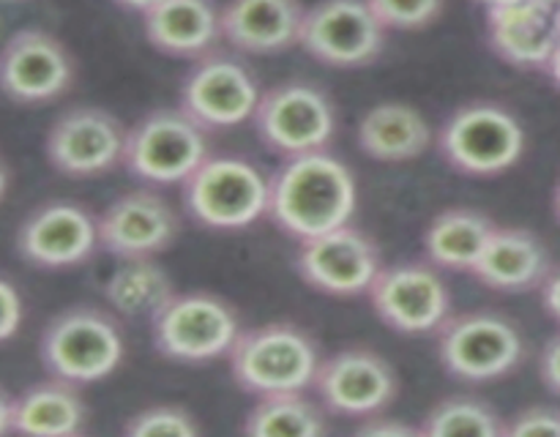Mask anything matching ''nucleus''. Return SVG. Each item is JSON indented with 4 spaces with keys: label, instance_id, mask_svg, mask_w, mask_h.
Listing matches in <instances>:
<instances>
[{
    "label": "nucleus",
    "instance_id": "b1692460",
    "mask_svg": "<svg viewBox=\"0 0 560 437\" xmlns=\"http://www.w3.org/2000/svg\"><path fill=\"white\" fill-rule=\"evenodd\" d=\"M88 402L80 386L60 377L33 382L11 402V432L31 437H74L88 426Z\"/></svg>",
    "mask_w": 560,
    "mask_h": 437
},
{
    "label": "nucleus",
    "instance_id": "f3484780",
    "mask_svg": "<svg viewBox=\"0 0 560 437\" xmlns=\"http://www.w3.org/2000/svg\"><path fill=\"white\" fill-rule=\"evenodd\" d=\"M16 255L33 268L66 271L91 260L98 249V216L71 200H49L22 218L14 235Z\"/></svg>",
    "mask_w": 560,
    "mask_h": 437
},
{
    "label": "nucleus",
    "instance_id": "4468645a",
    "mask_svg": "<svg viewBox=\"0 0 560 437\" xmlns=\"http://www.w3.org/2000/svg\"><path fill=\"white\" fill-rule=\"evenodd\" d=\"M386 33L366 0H317L304 11L299 47L328 69H364L383 55Z\"/></svg>",
    "mask_w": 560,
    "mask_h": 437
},
{
    "label": "nucleus",
    "instance_id": "0eeeda50",
    "mask_svg": "<svg viewBox=\"0 0 560 437\" xmlns=\"http://www.w3.org/2000/svg\"><path fill=\"white\" fill-rule=\"evenodd\" d=\"M244 331L233 304L213 293H175L151 317L153 347L175 364H211L228 358Z\"/></svg>",
    "mask_w": 560,
    "mask_h": 437
},
{
    "label": "nucleus",
    "instance_id": "a211bd4d",
    "mask_svg": "<svg viewBox=\"0 0 560 437\" xmlns=\"http://www.w3.org/2000/svg\"><path fill=\"white\" fill-rule=\"evenodd\" d=\"M180 233V218L167 197L156 189H135L120 194L98 216V240L102 249L126 260V257H156L175 244Z\"/></svg>",
    "mask_w": 560,
    "mask_h": 437
},
{
    "label": "nucleus",
    "instance_id": "4c0bfd02",
    "mask_svg": "<svg viewBox=\"0 0 560 437\" xmlns=\"http://www.w3.org/2000/svg\"><path fill=\"white\" fill-rule=\"evenodd\" d=\"M545 71H547V74H550V80H552V82H556V85L560 87V38H558L556 49H552L550 60H547Z\"/></svg>",
    "mask_w": 560,
    "mask_h": 437
},
{
    "label": "nucleus",
    "instance_id": "e433bc0d",
    "mask_svg": "<svg viewBox=\"0 0 560 437\" xmlns=\"http://www.w3.org/2000/svg\"><path fill=\"white\" fill-rule=\"evenodd\" d=\"M115 5H118V9H124V11H131V14H148V11L151 9H156L159 3H162V0H113Z\"/></svg>",
    "mask_w": 560,
    "mask_h": 437
},
{
    "label": "nucleus",
    "instance_id": "20e7f679",
    "mask_svg": "<svg viewBox=\"0 0 560 437\" xmlns=\"http://www.w3.org/2000/svg\"><path fill=\"white\" fill-rule=\"evenodd\" d=\"M435 145L454 173L495 178L523 158L525 126L503 104L468 102L443 120Z\"/></svg>",
    "mask_w": 560,
    "mask_h": 437
},
{
    "label": "nucleus",
    "instance_id": "393cba45",
    "mask_svg": "<svg viewBox=\"0 0 560 437\" xmlns=\"http://www.w3.org/2000/svg\"><path fill=\"white\" fill-rule=\"evenodd\" d=\"M495 222L476 208H446L424 229V257L441 271L470 273Z\"/></svg>",
    "mask_w": 560,
    "mask_h": 437
},
{
    "label": "nucleus",
    "instance_id": "7c9ffc66",
    "mask_svg": "<svg viewBox=\"0 0 560 437\" xmlns=\"http://www.w3.org/2000/svg\"><path fill=\"white\" fill-rule=\"evenodd\" d=\"M509 437H560V410L528 408L503 424Z\"/></svg>",
    "mask_w": 560,
    "mask_h": 437
},
{
    "label": "nucleus",
    "instance_id": "473e14b6",
    "mask_svg": "<svg viewBox=\"0 0 560 437\" xmlns=\"http://www.w3.org/2000/svg\"><path fill=\"white\" fill-rule=\"evenodd\" d=\"M359 435H375V437H413L421 435L419 426L402 424V421H388L386 413L370 415V418L361 421Z\"/></svg>",
    "mask_w": 560,
    "mask_h": 437
},
{
    "label": "nucleus",
    "instance_id": "39448f33",
    "mask_svg": "<svg viewBox=\"0 0 560 437\" xmlns=\"http://www.w3.org/2000/svg\"><path fill=\"white\" fill-rule=\"evenodd\" d=\"M191 222L217 233H235L268 213V175L233 153H211L180 184Z\"/></svg>",
    "mask_w": 560,
    "mask_h": 437
},
{
    "label": "nucleus",
    "instance_id": "c756f323",
    "mask_svg": "<svg viewBox=\"0 0 560 437\" xmlns=\"http://www.w3.org/2000/svg\"><path fill=\"white\" fill-rule=\"evenodd\" d=\"M386 31H424L441 20L446 0H366Z\"/></svg>",
    "mask_w": 560,
    "mask_h": 437
},
{
    "label": "nucleus",
    "instance_id": "f704fd0d",
    "mask_svg": "<svg viewBox=\"0 0 560 437\" xmlns=\"http://www.w3.org/2000/svg\"><path fill=\"white\" fill-rule=\"evenodd\" d=\"M539 290H541V304H545L547 315H550L560 326V265L547 273V279L541 282Z\"/></svg>",
    "mask_w": 560,
    "mask_h": 437
},
{
    "label": "nucleus",
    "instance_id": "c9c22d12",
    "mask_svg": "<svg viewBox=\"0 0 560 437\" xmlns=\"http://www.w3.org/2000/svg\"><path fill=\"white\" fill-rule=\"evenodd\" d=\"M11 402H14V397L5 388H0V435H11Z\"/></svg>",
    "mask_w": 560,
    "mask_h": 437
},
{
    "label": "nucleus",
    "instance_id": "aec40b11",
    "mask_svg": "<svg viewBox=\"0 0 560 437\" xmlns=\"http://www.w3.org/2000/svg\"><path fill=\"white\" fill-rule=\"evenodd\" d=\"M301 0H228L219 9L222 16V42L235 52L277 55L299 47Z\"/></svg>",
    "mask_w": 560,
    "mask_h": 437
},
{
    "label": "nucleus",
    "instance_id": "37998d69",
    "mask_svg": "<svg viewBox=\"0 0 560 437\" xmlns=\"http://www.w3.org/2000/svg\"><path fill=\"white\" fill-rule=\"evenodd\" d=\"M550 3H560V0H550Z\"/></svg>",
    "mask_w": 560,
    "mask_h": 437
},
{
    "label": "nucleus",
    "instance_id": "72a5a7b5",
    "mask_svg": "<svg viewBox=\"0 0 560 437\" xmlns=\"http://www.w3.org/2000/svg\"><path fill=\"white\" fill-rule=\"evenodd\" d=\"M539 371L545 386L550 388L552 393L560 397V333L541 350V361H539Z\"/></svg>",
    "mask_w": 560,
    "mask_h": 437
},
{
    "label": "nucleus",
    "instance_id": "2f4dec72",
    "mask_svg": "<svg viewBox=\"0 0 560 437\" xmlns=\"http://www.w3.org/2000/svg\"><path fill=\"white\" fill-rule=\"evenodd\" d=\"M25 320V300L11 279L0 276V344L14 339Z\"/></svg>",
    "mask_w": 560,
    "mask_h": 437
},
{
    "label": "nucleus",
    "instance_id": "412c9836",
    "mask_svg": "<svg viewBox=\"0 0 560 437\" xmlns=\"http://www.w3.org/2000/svg\"><path fill=\"white\" fill-rule=\"evenodd\" d=\"M552 271L545 240L525 227H498L481 249L470 276L498 293H528L539 290Z\"/></svg>",
    "mask_w": 560,
    "mask_h": 437
},
{
    "label": "nucleus",
    "instance_id": "f03ea898",
    "mask_svg": "<svg viewBox=\"0 0 560 437\" xmlns=\"http://www.w3.org/2000/svg\"><path fill=\"white\" fill-rule=\"evenodd\" d=\"M233 382L249 397L310 391L323 353L304 326L290 320L244 328L228 355Z\"/></svg>",
    "mask_w": 560,
    "mask_h": 437
},
{
    "label": "nucleus",
    "instance_id": "79ce46f5",
    "mask_svg": "<svg viewBox=\"0 0 560 437\" xmlns=\"http://www.w3.org/2000/svg\"><path fill=\"white\" fill-rule=\"evenodd\" d=\"M556 27H558V36H560V3H556Z\"/></svg>",
    "mask_w": 560,
    "mask_h": 437
},
{
    "label": "nucleus",
    "instance_id": "423d86ee",
    "mask_svg": "<svg viewBox=\"0 0 560 437\" xmlns=\"http://www.w3.org/2000/svg\"><path fill=\"white\" fill-rule=\"evenodd\" d=\"M211 156V131L180 107H159L126 129L124 164L148 186H180Z\"/></svg>",
    "mask_w": 560,
    "mask_h": 437
},
{
    "label": "nucleus",
    "instance_id": "9b49d317",
    "mask_svg": "<svg viewBox=\"0 0 560 437\" xmlns=\"http://www.w3.org/2000/svg\"><path fill=\"white\" fill-rule=\"evenodd\" d=\"M260 93V80L238 55L213 49L191 60L180 82L178 107L213 134L252 120Z\"/></svg>",
    "mask_w": 560,
    "mask_h": 437
},
{
    "label": "nucleus",
    "instance_id": "f257e3e1",
    "mask_svg": "<svg viewBox=\"0 0 560 437\" xmlns=\"http://www.w3.org/2000/svg\"><path fill=\"white\" fill-rule=\"evenodd\" d=\"M359 208L355 175L328 147L282 158L268 175V213L273 227L293 240H310L353 222Z\"/></svg>",
    "mask_w": 560,
    "mask_h": 437
},
{
    "label": "nucleus",
    "instance_id": "6e6552de",
    "mask_svg": "<svg viewBox=\"0 0 560 437\" xmlns=\"http://www.w3.org/2000/svg\"><path fill=\"white\" fill-rule=\"evenodd\" d=\"M438 361L463 382H492L512 375L525 358V339L498 311L452 315L438 328Z\"/></svg>",
    "mask_w": 560,
    "mask_h": 437
},
{
    "label": "nucleus",
    "instance_id": "ddd939ff",
    "mask_svg": "<svg viewBox=\"0 0 560 437\" xmlns=\"http://www.w3.org/2000/svg\"><path fill=\"white\" fill-rule=\"evenodd\" d=\"M74 80V55L44 27H20L0 47V93L20 107L58 102Z\"/></svg>",
    "mask_w": 560,
    "mask_h": 437
},
{
    "label": "nucleus",
    "instance_id": "bb28decb",
    "mask_svg": "<svg viewBox=\"0 0 560 437\" xmlns=\"http://www.w3.org/2000/svg\"><path fill=\"white\" fill-rule=\"evenodd\" d=\"M241 432L249 437H320L328 432L326 410L306 391L257 397Z\"/></svg>",
    "mask_w": 560,
    "mask_h": 437
},
{
    "label": "nucleus",
    "instance_id": "dca6fc26",
    "mask_svg": "<svg viewBox=\"0 0 560 437\" xmlns=\"http://www.w3.org/2000/svg\"><path fill=\"white\" fill-rule=\"evenodd\" d=\"M126 126L109 109L71 107L47 129L44 153L55 173L71 180L107 175L124 164Z\"/></svg>",
    "mask_w": 560,
    "mask_h": 437
},
{
    "label": "nucleus",
    "instance_id": "4be33fe9",
    "mask_svg": "<svg viewBox=\"0 0 560 437\" xmlns=\"http://www.w3.org/2000/svg\"><path fill=\"white\" fill-rule=\"evenodd\" d=\"M142 33L159 52L197 60L222 42V16L213 0H162L142 14Z\"/></svg>",
    "mask_w": 560,
    "mask_h": 437
},
{
    "label": "nucleus",
    "instance_id": "58836bf2",
    "mask_svg": "<svg viewBox=\"0 0 560 437\" xmlns=\"http://www.w3.org/2000/svg\"><path fill=\"white\" fill-rule=\"evenodd\" d=\"M9 184H11L9 164H5V162H3V156H0V202H3L5 191H9Z\"/></svg>",
    "mask_w": 560,
    "mask_h": 437
},
{
    "label": "nucleus",
    "instance_id": "1a4fd4ad",
    "mask_svg": "<svg viewBox=\"0 0 560 437\" xmlns=\"http://www.w3.org/2000/svg\"><path fill=\"white\" fill-rule=\"evenodd\" d=\"M257 137L279 158L323 151L337 134V107L315 82L288 80L260 93L252 115Z\"/></svg>",
    "mask_w": 560,
    "mask_h": 437
},
{
    "label": "nucleus",
    "instance_id": "a878e982",
    "mask_svg": "<svg viewBox=\"0 0 560 437\" xmlns=\"http://www.w3.org/2000/svg\"><path fill=\"white\" fill-rule=\"evenodd\" d=\"M102 295L115 315L126 320H151L173 298L175 284L156 257H126L104 279Z\"/></svg>",
    "mask_w": 560,
    "mask_h": 437
},
{
    "label": "nucleus",
    "instance_id": "cd10ccee",
    "mask_svg": "<svg viewBox=\"0 0 560 437\" xmlns=\"http://www.w3.org/2000/svg\"><path fill=\"white\" fill-rule=\"evenodd\" d=\"M419 432L424 437H501L503 421L485 399L448 397L424 415Z\"/></svg>",
    "mask_w": 560,
    "mask_h": 437
},
{
    "label": "nucleus",
    "instance_id": "a19ab883",
    "mask_svg": "<svg viewBox=\"0 0 560 437\" xmlns=\"http://www.w3.org/2000/svg\"><path fill=\"white\" fill-rule=\"evenodd\" d=\"M552 208H556V216L560 222V184L556 186V194H552Z\"/></svg>",
    "mask_w": 560,
    "mask_h": 437
},
{
    "label": "nucleus",
    "instance_id": "f8f14e48",
    "mask_svg": "<svg viewBox=\"0 0 560 437\" xmlns=\"http://www.w3.org/2000/svg\"><path fill=\"white\" fill-rule=\"evenodd\" d=\"M312 391L317 393V402L326 413L364 421L392 408L399 380L394 366L377 350L350 344L323 355Z\"/></svg>",
    "mask_w": 560,
    "mask_h": 437
},
{
    "label": "nucleus",
    "instance_id": "c85d7f7f",
    "mask_svg": "<svg viewBox=\"0 0 560 437\" xmlns=\"http://www.w3.org/2000/svg\"><path fill=\"white\" fill-rule=\"evenodd\" d=\"M124 435L129 437H197L202 426L191 410L180 404H156L131 415L124 424Z\"/></svg>",
    "mask_w": 560,
    "mask_h": 437
},
{
    "label": "nucleus",
    "instance_id": "7ed1b4c3",
    "mask_svg": "<svg viewBox=\"0 0 560 437\" xmlns=\"http://www.w3.org/2000/svg\"><path fill=\"white\" fill-rule=\"evenodd\" d=\"M38 358L49 377L93 386L120 369L126 358V333L113 311L91 304L69 306L44 326Z\"/></svg>",
    "mask_w": 560,
    "mask_h": 437
},
{
    "label": "nucleus",
    "instance_id": "5701e85b",
    "mask_svg": "<svg viewBox=\"0 0 560 437\" xmlns=\"http://www.w3.org/2000/svg\"><path fill=\"white\" fill-rule=\"evenodd\" d=\"M355 142L375 162L402 164L424 156L435 142V131L413 104L381 102L359 118Z\"/></svg>",
    "mask_w": 560,
    "mask_h": 437
},
{
    "label": "nucleus",
    "instance_id": "ea45409f",
    "mask_svg": "<svg viewBox=\"0 0 560 437\" xmlns=\"http://www.w3.org/2000/svg\"><path fill=\"white\" fill-rule=\"evenodd\" d=\"M485 9H498V5H509V3H517V0H479Z\"/></svg>",
    "mask_w": 560,
    "mask_h": 437
},
{
    "label": "nucleus",
    "instance_id": "6ab92c4d",
    "mask_svg": "<svg viewBox=\"0 0 560 437\" xmlns=\"http://www.w3.org/2000/svg\"><path fill=\"white\" fill-rule=\"evenodd\" d=\"M487 38L492 52L514 69H545L560 38L556 3L517 0L487 9Z\"/></svg>",
    "mask_w": 560,
    "mask_h": 437
},
{
    "label": "nucleus",
    "instance_id": "9d476101",
    "mask_svg": "<svg viewBox=\"0 0 560 437\" xmlns=\"http://www.w3.org/2000/svg\"><path fill=\"white\" fill-rule=\"evenodd\" d=\"M366 295L383 326L405 336L435 333L454 309L452 290L441 268L427 257L383 265Z\"/></svg>",
    "mask_w": 560,
    "mask_h": 437
},
{
    "label": "nucleus",
    "instance_id": "2eb2a0df",
    "mask_svg": "<svg viewBox=\"0 0 560 437\" xmlns=\"http://www.w3.org/2000/svg\"><path fill=\"white\" fill-rule=\"evenodd\" d=\"M381 268V246L353 222L301 240L295 255V271L304 284L334 298L366 295Z\"/></svg>",
    "mask_w": 560,
    "mask_h": 437
}]
</instances>
